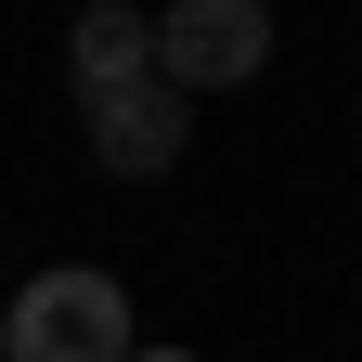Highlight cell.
I'll use <instances>...</instances> for the list:
<instances>
[{"mask_svg":"<svg viewBox=\"0 0 362 362\" xmlns=\"http://www.w3.org/2000/svg\"><path fill=\"white\" fill-rule=\"evenodd\" d=\"M143 324H129V285L117 272H26L13 285V324H0V362H129Z\"/></svg>","mask_w":362,"mask_h":362,"instance_id":"cell-1","label":"cell"},{"mask_svg":"<svg viewBox=\"0 0 362 362\" xmlns=\"http://www.w3.org/2000/svg\"><path fill=\"white\" fill-rule=\"evenodd\" d=\"M272 52H285L272 0H168V13H156V78L181 90V104H207V90H246V78H272Z\"/></svg>","mask_w":362,"mask_h":362,"instance_id":"cell-2","label":"cell"},{"mask_svg":"<svg viewBox=\"0 0 362 362\" xmlns=\"http://www.w3.org/2000/svg\"><path fill=\"white\" fill-rule=\"evenodd\" d=\"M78 129H90V168H104V181H168L181 156H194V104H181L168 78H117V90H90Z\"/></svg>","mask_w":362,"mask_h":362,"instance_id":"cell-3","label":"cell"},{"mask_svg":"<svg viewBox=\"0 0 362 362\" xmlns=\"http://www.w3.org/2000/svg\"><path fill=\"white\" fill-rule=\"evenodd\" d=\"M65 78H78V104H90V90H117V78H156V13H143V0H78Z\"/></svg>","mask_w":362,"mask_h":362,"instance_id":"cell-4","label":"cell"},{"mask_svg":"<svg viewBox=\"0 0 362 362\" xmlns=\"http://www.w3.org/2000/svg\"><path fill=\"white\" fill-rule=\"evenodd\" d=\"M129 362H194V349H156V337H143V349H129Z\"/></svg>","mask_w":362,"mask_h":362,"instance_id":"cell-5","label":"cell"}]
</instances>
